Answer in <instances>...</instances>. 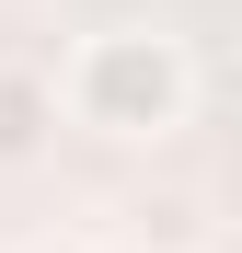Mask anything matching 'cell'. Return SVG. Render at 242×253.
Listing matches in <instances>:
<instances>
[{
    "mask_svg": "<svg viewBox=\"0 0 242 253\" xmlns=\"http://www.w3.org/2000/svg\"><path fill=\"white\" fill-rule=\"evenodd\" d=\"M58 126H69V92H58L47 69L0 58V173H23V161H47V150H58Z\"/></svg>",
    "mask_w": 242,
    "mask_h": 253,
    "instance_id": "cell-2",
    "label": "cell"
},
{
    "mask_svg": "<svg viewBox=\"0 0 242 253\" xmlns=\"http://www.w3.org/2000/svg\"><path fill=\"white\" fill-rule=\"evenodd\" d=\"M58 92H69V126L93 138H173L196 104V58L161 23H104L58 58Z\"/></svg>",
    "mask_w": 242,
    "mask_h": 253,
    "instance_id": "cell-1",
    "label": "cell"
}]
</instances>
